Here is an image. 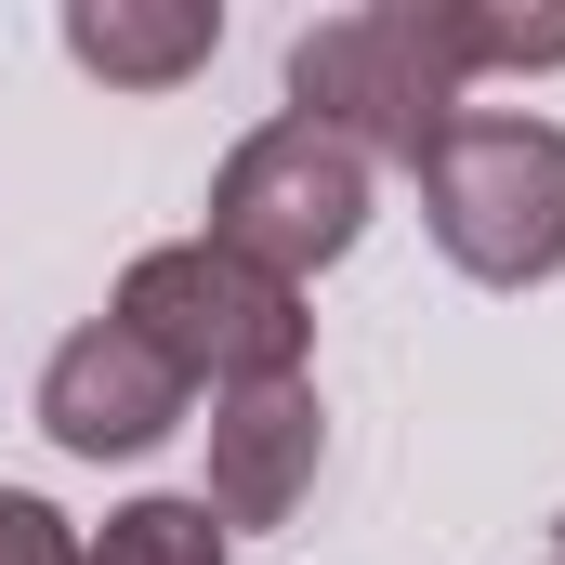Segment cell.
<instances>
[{
  "label": "cell",
  "instance_id": "obj_1",
  "mask_svg": "<svg viewBox=\"0 0 565 565\" xmlns=\"http://www.w3.org/2000/svg\"><path fill=\"white\" fill-rule=\"evenodd\" d=\"M422 224L460 277L540 289L565 264V132L513 106H460L422 158Z\"/></svg>",
  "mask_w": 565,
  "mask_h": 565
},
{
  "label": "cell",
  "instance_id": "obj_2",
  "mask_svg": "<svg viewBox=\"0 0 565 565\" xmlns=\"http://www.w3.org/2000/svg\"><path fill=\"white\" fill-rule=\"evenodd\" d=\"M119 329L184 395L211 382V408L250 395V382H302V289L264 277V264H237V250H211V237L145 250L132 277H119Z\"/></svg>",
  "mask_w": 565,
  "mask_h": 565
},
{
  "label": "cell",
  "instance_id": "obj_3",
  "mask_svg": "<svg viewBox=\"0 0 565 565\" xmlns=\"http://www.w3.org/2000/svg\"><path fill=\"white\" fill-rule=\"evenodd\" d=\"M289 93H302V119H329L355 158L382 145V158L422 171L434 132L460 119V53H447L434 0H369V13H329V26L289 40Z\"/></svg>",
  "mask_w": 565,
  "mask_h": 565
},
{
  "label": "cell",
  "instance_id": "obj_4",
  "mask_svg": "<svg viewBox=\"0 0 565 565\" xmlns=\"http://www.w3.org/2000/svg\"><path fill=\"white\" fill-rule=\"evenodd\" d=\"M369 237V158L329 132V119H264V132L224 158V184H211V250H237V264H264V277H316V264H342Z\"/></svg>",
  "mask_w": 565,
  "mask_h": 565
},
{
  "label": "cell",
  "instance_id": "obj_5",
  "mask_svg": "<svg viewBox=\"0 0 565 565\" xmlns=\"http://www.w3.org/2000/svg\"><path fill=\"white\" fill-rule=\"evenodd\" d=\"M184 408H198V395L145 355L119 316L66 329V342H53V369H40V434H53L66 460H145V447L184 422Z\"/></svg>",
  "mask_w": 565,
  "mask_h": 565
},
{
  "label": "cell",
  "instance_id": "obj_6",
  "mask_svg": "<svg viewBox=\"0 0 565 565\" xmlns=\"http://www.w3.org/2000/svg\"><path fill=\"white\" fill-rule=\"evenodd\" d=\"M316 382H250L211 408V526H277L316 487Z\"/></svg>",
  "mask_w": 565,
  "mask_h": 565
},
{
  "label": "cell",
  "instance_id": "obj_7",
  "mask_svg": "<svg viewBox=\"0 0 565 565\" xmlns=\"http://www.w3.org/2000/svg\"><path fill=\"white\" fill-rule=\"evenodd\" d=\"M224 13L211 0H66V53L119 93H171L184 66H211Z\"/></svg>",
  "mask_w": 565,
  "mask_h": 565
},
{
  "label": "cell",
  "instance_id": "obj_8",
  "mask_svg": "<svg viewBox=\"0 0 565 565\" xmlns=\"http://www.w3.org/2000/svg\"><path fill=\"white\" fill-rule=\"evenodd\" d=\"M93 565H224V526H211V500H132V513H106Z\"/></svg>",
  "mask_w": 565,
  "mask_h": 565
},
{
  "label": "cell",
  "instance_id": "obj_9",
  "mask_svg": "<svg viewBox=\"0 0 565 565\" xmlns=\"http://www.w3.org/2000/svg\"><path fill=\"white\" fill-rule=\"evenodd\" d=\"M434 26H447L460 79H473V66H565V13H473V0H434Z\"/></svg>",
  "mask_w": 565,
  "mask_h": 565
},
{
  "label": "cell",
  "instance_id": "obj_10",
  "mask_svg": "<svg viewBox=\"0 0 565 565\" xmlns=\"http://www.w3.org/2000/svg\"><path fill=\"white\" fill-rule=\"evenodd\" d=\"M0 565H93V553L66 540V513H40L26 487H0Z\"/></svg>",
  "mask_w": 565,
  "mask_h": 565
}]
</instances>
